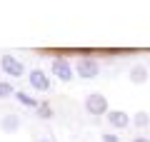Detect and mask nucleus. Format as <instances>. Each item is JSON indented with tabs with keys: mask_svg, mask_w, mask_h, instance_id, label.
Segmentation results:
<instances>
[{
	"mask_svg": "<svg viewBox=\"0 0 150 142\" xmlns=\"http://www.w3.org/2000/svg\"><path fill=\"white\" fill-rule=\"evenodd\" d=\"M145 80H148V70H145V67H140V65H138V67H133V70H130V82L143 85Z\"/></svg>",
	"mask_w": 150,
	"mask_h": 142,
	"instance_id": "0eeeda50",
	"label": "nucleus"
},
{
	"mask_svg": "<svg viewBox=\"0 0 150 142\" xmlns=\"http://www.w3.org/2000/svg\"><path fill=\"white\" fill-rule=\"evenodd\" d=\"M0 125H3V130H5V132H15L18 125H20V120H18L15 115H10V117H3V122H0Z\"/></svg>",
	"mask_w": 150,
	"mask_h": 142,
	"instance_id": "6e6552de",
	"label": "nucleus"
},
{
	"mask_svg": "<svg viewBox=\"0 0 150 142\" xmlns=\"http://www.w3.org/2000/svg\"><path fill=\"white\" fill-rule=\"evenodd\" d=\"M53 72L58 75L60 80H65V82H68V80L73 77V70H70V63H68V60H63V58L53 60Z\"/></svg>",
	"mask_w": 150,
	"mask_h": 142,
	"instance_id": "20e7f679",
	"label": "nucleus"
},
{
	"mask_svg": "<svg viewBox=\"0 0 150 142\" xmlns=\"http://www.w3.org/2000/svg\"><path fill=\"white\" fill-rule=\"evenodd\" d=\"M103 140H105V142H118V137H112V135H105Z\"/></svg>",
	"mask_w": 150,
	"mask_h": 142,
	"instance_id": "ddd939ff",
	"label": "nucleus"
},
{
	"mask_svg": "<svg viewBox=\"0 0 150 142\" xmlns=\"http://www.w3.org/2000/svg\"><path fill=\"white\" fill-rule=\"evenodd\" d=\"M13 92H15V90L10 87V82H0V100H5V97H10Z\"/></svg>",
	"mask_w": 150,
	"mask_h": 142,
	"instance_id": "1a4fd4ad",
	"label": "nucleus"
},
{
	"mask_svg": "<svg viewBox=\"0 0 150 142\" xmlns=\"http://www.w3.org/2000/svg\"><path fill=\"white\" fill-rule=\"evenodd\" d=\"M38 107H40V117H50L53 115V110H50L48 105H38Z\"/></svg>",
	"mask_w": 150,
	"mask_h": 142,
	"instance_id": "f8f14e48",
	"label": "nucleus"
},
{
	"mask_svg": "<svg viewBox=\"0 0 150 142\" xmlns=\"http://www.w3.org/2000/svg\"><path fill=\"white\" fill-rule=\"evenodd\" d=\"M108 120H110V125L115 127V130H125V127L130 125L128 112H123V110H110L108 112Z\"/></svg>",
	"mask_w": 150,
	"mask_h": 142,
	"instance_id": "7ed1b4c3",
	"label": "nucleus"
},
{
	"mask_svg": "<svg viewBox=\"0 0 150 142\" xmlns=\"http://www.w3.org/2000/svg\"><path fill=\"white\" fill-rule=\"evenodd\" d=\"M78 75H80V77H95L98 75V63L95 60L83 58L80 63H78Z\"/></svg>",
	"mask_w": 150,
	"mask_h": 142,
	"instance_id": "423d86ee",
	"label": "nucleus"
},
{
	"mask_svg": "<svg viewBox=\"0 0 150 142\" xmlns=\"http://www.w3.org/2000/svg\"><path fill=\"white\" fill-rule=\"evenodd\" d=\"M133 142H150V140H145V137H135Z\"/></svg>",
	"mask_w": 150,
	"mask_h": 142,
	"instance_id": "4468645a",
	"label": "nucleus"
},
{
	"mask_svg": "<svg viewBox=\"0 0 150 142\" xmlns=\"http://www.w3.org/2000/svg\"><path fill=\"white\" fill-rule=\"evenodd\" d=\"M0 67H3V72L13 75V77H23V72H25V67H23V65L18 63L13 55H3V60H0Z\"/></svg>",
	"mask_w": 150,
	"mask_h": 142,
	"instance_id": "f03ea898",
	"label": "nucleus"
},
{
	"mask_svg": "<svg viewBox=\"0 0 150 142\" xmlns=\"http://www.w3.org/2000/svg\"><path fill=\"white\" fill-rule=\"evenodd\" d=\"M30 85L35 90H43V92L50 90V80H48V75H45L43 70H33V72H30Z\"/></svg>",
	"mask_w": 150,
	"mask_h": 142,
	"instance_id": "39448f33",
	"label": "nucleus"
},
{
	"mask_svg": "<svg viewBox=\"0 0 150 142\" xmlns=\"http://www.w3.org/2000/svg\"><path fill=\"white\" fill-rule=\"evenodd\" d=\"M18 100H20L23 105H30V107H38V102L33 100L30 95H25V92H18Z\"/></svg>",
	"mask_w": 150,
	"mask_h": 142,
	"instance_id": "9d476101",
	"label": "nucleus"
},
{
	"mask_svg": "<svg viewBox=\"0 0 150 142\" xmlns=\"http://www.w3.org/2000/svg\"><path fill=\"white\" fill-rule=\"evenodd\" d=\"M148 122H150L148 112H138V115H135V125H138V127H145Z\"/></svg>",
	"mask_w": 150,
	"mask_h": 142,
	"instance_id": "9b49d317",
	"label": "nucleus"
},
{
	"mask_svg": "<svg viewBox=\"0 0 150 142\" xmlns=\"http://www.w3.org/2000/svg\"><path fill=\"white\" fill-rule=\"evenodd\" d=\"M85 107L90 115H105L108 112V100L103 95H88L85 97Z\"/></svg>",
	"mask_w": 150,
	"mask_h": 142,
	"instance_id": "f257e3e1",
	"label": "nucleus"
}]
</instances>
